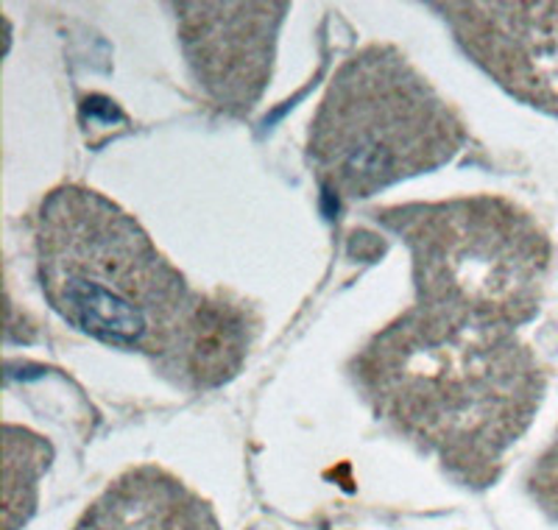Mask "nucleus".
Segmentation results:
<instances>
[{
  "label": "nucleus",
  "mask_w": 558,
  "mask_h": 530,
  "mask_svg": "<svg viewBox=\"0 0 558 530\" xmlns=\"http://www.w3.org/2000/svg\"><path fill=\"white\" fill-rule=\"evenodd\" d=\"M352 377L377 417L470 489L495 486L547 388L514 329L418 304L368 338Z\"/></svg>",
  "instance_id": "f257e3e1"
},
{
  "label": "nucleus",
  "mask_w": 558,
  "mask_h": 530,
  "mask_svg": "<svg viewBox=\"0 0 558 530\" xmlns=\"http://www.w3.org/2000/svg\"><path fill=\"white\" fill-rule=\"evenodd\" d=\"M34 238L45 299L70 327L129 352H166L193 291L126 209L62 184L39 204Z\"/></svg>",
  "instance_id": "f03ea898"
},
{
  "label": "nucleus",
  "mask_w": 558,
  "mask_h": 530,
  "mask_svg": "<svg viewBox=\"0 0 558 530\" xmlns=\"http://www.w3.org/2000/svg\"><path fill=\"white\" fill-rule=\"evenodd\" d=\"M470 129L393 45H366L336 70L307 132V162L330 196L357 202L438 171Z\"/></svg>",
  "instance_id": "7ed1b4c3"
},
{
  "label": "nucleus",
  "mask_w": 558,
  "mask_h": 530,
  "mask_svg": "<svg viewBox=\"0 0 558 530\" xmlns=\"http://www.w3.org/2000/svg\"><path fill=\"white\" fill-rule=\"evenodd\" d=\"M372 215L405 243L418 308L508 329L536 318L553 249L520 204L483 193L391 204Z\"/></svg>",
  "instance_id": "20e7f679"
},
{
  "label": "nucleus",
  "mask_w": 558,
  "mask_h": 530,
  "mask_svg": "<svg viewBox=\"0 0 558 530\" xmlns=\"http://www.w3.org/2000/svg\"><path fill=\"white\" fill-rule=\"evenodd\" d=\"M179 43L204 93L248 115L271 84L288 3H177Z\"/></svg>",
  "instance_id": "39448f33"
},
{
  "label": "nucleus",
  "mask_w": 558,
  "mask_h": 530,
  "mask_svg": "<svg viewBox=\"0 0 558 530\" xmlns=\"http://www.w3.org/2000/svg\"><path fill=\"white\" fill-rule=\"evenodd\" d=\"M458 45L508 95L558 118V3H436Z\"/></svg>",
  "instance_id": "423d86ee"
},
{
  "label": "nucleus",
  "mask_w": 558,
  "mask_h": 530,
  "mask_svg": "<svg viewBox=\"0 0 558 530\" xmlns=\"http://www.w3.org/2000/svg\"><path fill=\"white\" fill-rule=\"evenodd\" d=\"M260 313L229 291L193 293L159 369L187 388H218L238 377L260 335Z\"/></svg>",
  "instance_id": "0eeeda50"
},
{
  "label": "nucleus",
  "mask_w": 558,
  "mask_h": 530,
  "mask_svg": "<svg viewBox=\"0 0 558 530\" xmlns=\"http://www.w3.org/2000/svg\"><path fill=\"white\" fill-rule=\"evenodd\" d=\"M73 530H223L216 508L162 467H134L109 483Z\"/></svg>",
  "instance_id": "6e6552de"
},
{
  "label": "nucleus",
  "mask_w": 558,
  "mask_h": 530,
  "mask_svg": "<svg viewBox=\"0 0 558 530\" xmlns=\"http://www.w3.org/2000/svg\"><path fill=\"white\" fill-rule=\"evenodd\" d=\"M3 453H7V463H3V483H7V489H3V505H7L3 525H7V530H20L37 508L39 478H43L45 469L51 467L53 449L32 430L7 424L3 427Z\"/></svg>",
  "instance_id": "1a4fd4ad"
},
{
  "label": "nucleus",
  "mask_w": 558,
  "mask_h": 530,
  "mask_svg": "<svg viewBox=\"0 0 558 530\" xmlns=\"http://www.w3.org/2000/svg\"><path fill=\"white\" fill-rule=\"evenodd\" d=\"M527 492L536 499L542 511L558 522V433L550 447L533 463L531 478H527Z\"/></svg>",
  "instance_id": "9d476101"
}]
</instances>
